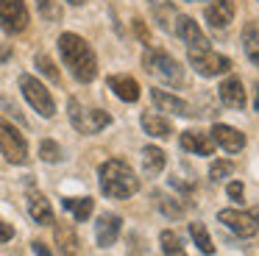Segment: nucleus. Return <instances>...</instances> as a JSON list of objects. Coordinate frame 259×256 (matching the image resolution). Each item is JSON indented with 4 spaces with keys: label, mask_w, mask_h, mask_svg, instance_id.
Returning <instances> with one entry per match:
<instances>
[{
    "label": "nucleus",
    "mask_w": 259,
    "mask_h": 256,
    "mask_svg": "<svg viewBox=\"0 0 259 256\" xmlns=\"http://www.w3.org/2000/svg\"><path fill=\"white\" fill-rule=\"evenodd\" d=\"M59 53H62L64 64L70 67L75 81L90 83L98 75V59L92 53V48L87 45V39H81L78 33H62L59 36Z\"/></svg>",
    "instance_id": "1"
},
{
    "label": "nucleus",
    "mask_w": 259,
    "mask_h": 256,
    "mask_svg": "<svg viewBox=\"0 0 259 256\" xmlns=\"http://www.w3.org/2000/svg\"><path fill=\"white\" fill-rule=\"evenodd\" d=\"M101 189L106 198L125 200L140 189V178L123 159H109L101 164Z\"/></svg>",
    "instance_id": "2"
},
{
    "label": "nucleus",
    "mask_w": 259,
    "mask_h": 256,
    "mask_svg": "<svg viewBox=\"0 0 259 256\" xmlns=\"http://www.w3.org/2000/svg\"><path fill=\"white\" fill-rule=\"evenodd\" d=\"M142 64H145V70L151 72V75L162 78L170 87H181V83H184V70H181L179 61L170 53H164V50H145Z\"/></svg>",
    "instance_id": "3"
},
{
    "label": "nucleus",
    "mask_w": 259,
    "mask_h": 256,
    "mask_svg": "<svg viewBox=\"0 0 259 256\" xmlns=\"http://www.w3.org/2000/svg\"><path fill=\"white\" fill-rule=\"evenodd\" d=\"M67 109H70V122H73V128H75V131H81V134H98V131H103V128L112 122L109 111H103V109H84L75 98L67 103Z\"/></svg>",
    "instance_id": "4"
},
{
    "label": "nucleus",
    "mask_w": 259,
    "mask_h": 256,
    "mask_svg": "<svg viewBox=\"0 0 259 256\" xmlns=\"http://www.w3.org/2000/svg\"><path fill=\"white\" fill-rule=\"evenodd\" d=\"M0 150L12 164H25L28 161V142L9 120H0Z\"/></svg>",
    "instance_id": "5"
},
{
    "label": "nucleus",
    "mask_w": 259,
    "mask_h": 256,
    "mask_svg": "<svg viewBox=\"0 0 259 256\" xmlns=\"http://www.w3.org/2000/svg\"><path fill=\"white\" fill-rule=\"evenodd\" d=\"M20 89H23L25 100H28V103L34 106L42 117H53L56 103H53L51 92L45 89V83H42V81H36L34 75H20Z\"/></svg>",
    "instance_id": "6"
},
{
    "label": "nucleus",
    "mask_w": 259,
    "mask_h": 256,
    "mask_svg": "<svg viewBox=\"0 0 259 256\" xmlns=\"http://www.w3.org/2000/svg\"><path fill=\"white\" fill-rule=\"evenodd\" d=\"M28 22L31 17L25 0H0V28L6 33H23Z\"/></svg>",
    "instance_id": "7"
},
{
    "label": "nucleus",
    "mask_w": 259,
    "mask_h": 256,
    "mask_svg": "<svg viewBox=\"0 0 259 256\" xmlns=\"http://www.w3.org/2000/svg\"><path fill=\"white\" fill-rule=\"evenodd\" d=\"M218 220L223 223L229 231H234L237 237H253L259 231V211H237V209H223L218 215Z\"/></svg>",
    "instance_id": "8"
},
{
    "label": "nucleus",
    "mask_w": 259,
    "mask_h": 256,
    "mask_svg": "<svg viewBox=\"0 0 259 256\" xmlns=\"http://www.w3.org/2000/svg\"><path fill=\"white\" fill-rule=\"evenodd\" d=\"M190 61H192V67H195L201 75H206V78L223 75V72L231 67V61L226 59V56L214 53V50H209V48H203V50H190Z\"/></svg>",
    "instance_id": "9"
},
{
    "label": "nucleus",
    "mask_w": 259,
    "mask_h": 256,
    "mask_svg": "<svg viewBox=\"0 0 259 256\" xmlns=\"http://www.w3.org/2000/svg\"><path fill=\"white\" fill-rule=\"evenodd\" d=\"M120 231H123V220H120L117 215L106 211V215L98 217V223H95V237H98V245H101V248H112V245L117 242Z\"/></svg>",
    "instance_id": "10"
},
{
    "label": "nucleus",
    "mask_w": 259,
    "mask_h": 256,
    "mask_svg": "<svg viewBox=\"0 0 259 256\" xmlns=\"http://www.w3.org/2000/svg\"><path fill=\"white\" fill-rule=\"evenodd\" d=\"M176 31H179V36L184 39L187 45H190V50H203V48H209L206 36H203V31L198 28V22L192 20V17L176 14Z\"/></svg>",
    "instance_id": "11"
},
{
    "label": "nucleus",
    "mask_w": 259,
    "mask_h": 256,
    "mask_svg": "<svg viewBox=\"0 0 259 256\" xmlns=\"http://www.w3.org/2000/svg\"><path fill=\"white\" fill-rule=\"evenodd\" d=\"M212 139L223 150H229V153H237V150L245 148V134L231 128V125H223V122H218V125L212 128Z\"/></svg>",
    "instance_id": "12"
},
{
    "label": "nucleus",
    "mask_w": 259,
    "mask_h": 256,
    "mask_svg": "<svg viewBox=\"0 0 259 256\" xmlns=\"http://www.w3.org/2000/svg\"><path fill=\"white\" fill-rule=\"evenodd\" d=\"M151 98H153V103H156V109H162V111H173V114H179V117L192 114V106L187 103V100L176 98V95L164 92V89H153Z\"/></svg>",
    "instance_id": "13"
},
{
    "label": "nucleus",
    "mask_w": 259,
    "mask_h": 256,
    "mask_svg": "<svg viewBox=\"0 0 259 256\" xmlns=\"http://www.w3.org/2000/svg\"><path fill=\"white\" fill-rule=\"evenodd\" d=\"M206 22L212 28H226L234 20V0H214L212 6H206Z\"/></svg>",
    "instance_id": "14"
},
{
    "label": "nucleus",
    "mask_w": 259,
    "mask_h": 256,
    "mask_svg": "<svg viewBox=\"0 0 259 256\" xmlns=\"http://www.w3.org/2000/svg\"><path fill=\"white\" fill-rule=\"evenodd\" d=\"M181 148L184 150H192L198 156H212L214 153V139L209 134H201V131H184L181 134Z\"/></svg>",
    "instance_id": "15"
},
{
    "label": "nucleus",
    "mask_w": 259,
    "mask_h": 256,
    "mask_svg": "<svg viewBox=\"0 0 259 256\" xmlns=\"http://www.w3.org/2000/svg\"><path fill=\"white\" fill-rule=\"evenodd\" d=\"M109 89H112L120 100H125V103L140 100V83L131 75H109Z\"/></svg>",
    "instance_id": "16"
},
{
    "label": "nucleus",
    "mask_w": 259,
    "mask_h": 256,
    "mask_svg": "<svg viewBox=\"0 0 259 256\" xmlns=\"http://www.w3.org/2000/svg\"><path fill=\"white\" fill-rule=\"evenodd\" d=\"M28 215L34 217V223H39V226H51L53 223L51 200L42 192H28Z\"/></svg>",
    "instance_id": "17"
},
{
    "label": "nucleus",
    "mask_w": 259,
    "mask_h": 256,
    "mask_svg": "<svg viewBox=\"0 0 259 256\" xmlns=\"http://www.w3.org/2000/svg\"><path fill=\"white\" fill-rule=\"evenodd\" d=\"M220 100L226 106H231V109H245V89H242L240 78L231 75L220 83Z\"/></svg>",
    "instance_id": "18"
},
{
    "label": "nucleus",
    "mask_w": 259,
    "mask_h": 256,
    "mask_svg": "<svg viewBox=\"0 0 259 256\" xmlns=\"http://www.w3.org/2000/svg\"><path fill=\"white\" fill-rule=\"evenodd\" d=\"M53 237H56V245H59L62 253H67V256L78 253V234H75V228L70 226V223H56Z\"/></svg>",
    "instance_id": "19"
},
{
    "label": "nucleus",
    "mask_w": 259,
    "mask_h": 256,
    "mask_svg": "<svg viewBox=\"0 0 259 256\" xmlns=\"http://www.w3.org/2000/svg\"><path fill=\"white\" fill-rule=\"evenodd\" d=\"M164 150L156 148V145H148L145 150H142V167H145L148 176H159V173L164 170Z\"/></svg>",
    "instance_id": "20"
},
{
    "label": "nucleus",
    "mask_w": 259,
    "mask_h": 256,
    "mask_svg": "<svg viewBox=\"0 0 259 256\" xmlns=\"http://www.w3.org/2000/svg\"><path fill=\"white\" fill-rule=\"evenodd\" d=\"M142 128H145L151 137H156V139H164V137L173 134V125H170L164 117H159V114H142Z\"/></svg>",
    "instance_id": "21"
},
{
    "label": "nucleus",
    "mask_w": 259,
    "mask_h": 256,
    "mask_svg": "<svg viewBox=\"0 0 259 256\" xmlns=\"http://www.w3.org/2000/svg\"><path fill=\"white\" fill-rule=\"evenodd\" d=\"M92 206H95V200H92V198H64V209H67L78 223L90 220Z\"/></svg>",
    "instance_id": "22"
},
{
    "label": "nucleus",
    "mask_w": 259,
    "mask_h": 256,
    "mask_svg": "<svg viewBox=\"0 0 259 256\" xmlns=\"http://www.w3.org/2000/svg\"><path fill=\"white\" fill-rule=\"evenodd\" d=\"M190 234H192V239H195V245L201 248V253H214V245H212V239H209V231H206V226L203 223H190Z\"/></svg>",
    "instance_id": "23"
},
{
    "label": "nucleus",
    "mask_w": 259,
    "mask_h": 256,
    "mask_svg": "<svg viewBox=\"0 0 259 256\" xmlns=\"http://www.w3.org/2000/svg\"><path fill=\"white\" fill-rule=\"evenodd\" d=\"M159 242H162L164 256H187V250H184V245H181V239L176 231H162Z\"/></svg>",
    "instance_id": "24"
},
{
    "label": "nucleus",
    "mask_w": 259,
    "mask_h": 256,
    "mask_svg": "<svg viewBox=\"0 0 259 256\" xmlns=\"http://www.w3.org/2000/svg\"><path fill=\"white\" fill-rule=\"evenodd\" d=\"M36 9H39V14L45 17L48 22L62 20V6H59L56 0H36Z\"/></svg>",
    "instance_id": "25"
},
{
    "label": "nucleus",
    "mask_w": 259,
    "mask_h": 256,
    "mask_svg": "<svg viewBox=\"0 0 259 256\" xmlns=\"http://www.w3.org/2000/svg\"><path fill=\"white\" fill-rule=\"evenodd\" d=\"M36 67H39V72H42V75H48L53 83H59V70H56V64H53V61L48 59L45 53H39V56H36Z\"/></svg>",
    "instance_id": "26"
},
{
    "label": "nucleus",
    "mask_w": 259,
    "mask_h": 256,
    "mask_svg": "<svg viewBox=\"0 0 259 256\" xmlns=\"http://www.w3.org/2000/svg\"><path fill=\"white\" fill-rule=\"evenodd\" d=\"M39 156L45 161H59V159H62V148H59L53 139H45V142L39 145Z\"/></svg>",
    "instance_id": "27"
},
{
    "label": "nucleus",
    "mask_w": 259,
    "mask_h": 256,
    "mask_svg": "<svg viewBox=\"0 0 259 256\" xmlns=\"http://www.w3.org/2000/svg\"><path fill=\"white\" fill-rule=\"evenodd\" d=\"M153 14H156V20L162 28H170V17H176V11L170 3H153Z\"/></svg>",
    "instance_id": "28"
},
{
    "label": "nucleus",
    "mask_w": 259,
    "mask_h": 256,
    "mask_svg": "<svg viewBox=\"0 0 259 256\" xmlns=\"http://www.w3.org/2000/svg\"><path fill=\"white\" fill-rule=\"evenodd\" d=\"M231 173H234V161L223 159V161H214L212 170H209V176H212V181H220V178L231 176Z\"/></svg>",
    "instance_id": "29"
},
{
    "label": "nucleus",
    "mask_w": 259,
    "mask_h": 256,
    "mask_svg": "<svg viewBox=\"0 0 259 256\" xmlns=\"http://www.w3.org/2000/svg\"><path fill=\"white\" fill-rule=\"evenodd\" d=\"M159 198V209L164 211V215H170V217H181V206L179 203H173V198H164V195H156Z\"/></svg>",
    "instance_id": "30"
},
{
    "label": "nucleus",
    "mask_w": 259,
    "mask_h": 256,
    "mask_svg": "<svg viewBox=\"0 0 259 256\" xmlns=\"http://www.w3.org/2000/svg\"><path fill=\"white\" fill-rule=\"evenodd\" d=\"M12 237H14V226H12V223H6L3 217H0V242H9Z\"/></svg>",
    "instance_id": "31"
},
{
    "label": "nucleus",
    "mask_w": 259,
    "mask_h": 256,
    "mask_svg": "<svg viewBox=\"0 0 259 256\" xmlns=\"http://www.w3.org/2000/svg\"><path fill=\"white\" fill-rule=\"evenodd\" d=\"M242 192H245V187H242L240 181H231V184H229V195H231L234 200H240V198H242Z\"/></svg>",
    "instance_id": "32"
},
{
    "label": "nucleus",
    "mask_w": 259,
    "mask_h": 256,
    "mask_svg": "<svg viewBox=\"0 0 259 256\" xmlns=\"http://www.w3.org/2000/svg\"><path fill=\"white\" fill-rule=\"evenodd\" d=\"M34 253H36V256H53L51 250H48L45 242H34Z\"/></svg>",
    "instance_id": "33"
},
{
    "label": "nucleus",
    "mask_w": 259,
    "mask_h": 256,
    "mask_svg": "<svg viewBox=\"0 0 259 256\" xmlns=\"http://www.w3.org/2000/svg\"><path fill=\"white\" fill-rule=\"evenodd\" d=\"M134 28H137V33H140L142 42H148V31H145V25H142V20H134Z\"/></svg>",
    "instance_id": "34"
},
{
    "label": "nucleus",
    "mask_w": 259,
    "mask_h": 256,
    "mask_svg": "<svg viewBox=\"0 0 259 256\" xmlns=\"http://www.w3.org/2000/svg\"><path fill=\"white\" fill-rule=\"evenodd\" d=\"M253 33H256V31H253V25H248L245 28V45H248V48H253V45H256V42H253V39H256Z\"/></svg>",
    "instance_id": "35"
},
{
    "label": "nucleus",
    "mask_w": 259,
    "mask_h": 256,
    "mask_svg": "<svg viewBox=\"0 0 259 256\" xmlns=\"http://www.w3.org/2000/svg\"><path fill=\"white\" fill-rule=\"evenodd\" d=\"M9 56H12V48H9V45H3V42H0V61H6Z\"/></svg>",
    "instance_id": "36"
},
{
    "label": "nucleus",
    "mask_w": 259,
    "mask_h": 256,
    "mask_svg": "<svg viewBox=\"0 0 259 256\" xmlns=\"http://www.w3.org/2000/svg\"><path fill=\"white\" fill-rule=\"evenodd\" d=\"M251 59H253V64L259 67V50H251Z\"/></svg>",
    "instance_id": "37"
},
{
    "label": "nucleus",
    "mask_w": 259,
    "mask_h": 256,
    "mask_svg": "<svg viewBox=\"0 0 259 256\" xmlns=\"http://www.w3.org/2000/svg\"><path fill=\"white\" fill-rule=\"evenodd\" d=\"M67 3H73V6H81V3H87V0H67Z\"/></svg>",
    "instance_id": "38"
},
{
    "label": "nucleus",
    "mask_w": 259,
    "mask_h": 256,
    "mask_svg": "<svg viewBox=\"0 0 259 256\" xmlns=\"http://www.w3.org/2000/svg\"><path fill=\"white\" fill-rule=\"evenodd\" d=\"M256 111H259V87H256Z\"/></svg>",
    "instance_id": "39"
}]
</instances>
